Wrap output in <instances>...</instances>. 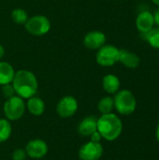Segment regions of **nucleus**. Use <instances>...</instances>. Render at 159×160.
Segmentation results:
<instances>
[{
    "instance_id": "1a4fd4ad",
    "label": "nucleus",
    "mask_w": 159,
    "mask_h": 160,
    "mask_svg": "<svg viewBox=\"0 0 159 160\" xmlns=\"http://www.w3.org/2000/svg\"><path fill=\"white\" fill-rule=\"evenodd\" d=\"M27 157L33 159H42L49 151L48 144L42 139H34L27 142L24 148Z\"/></svg>"
},
{
    "instance_id": "39448f33",
    "label": "nucleus",
    "mask_w": 159,
    "mask_h": 160,
    "mask_svg": "<svg viewBox=\"0 0 159 160\" xmlns=\"http://www.w3.org/2000/svg\"><path fill=\"white\" fill-rule=\"evenodd\" d=\"M120 49L112 45L105 44L97 50L96 61L101 67H112L119 62Z\"/></svg>"
},
{
    "instance_id": "5701e85b",
    "label": "nucleus",
    "mask_w": 159,
    "mask_h": 160,
    "mask_svg": "<svg viewBox=\"0 0 159 160\" xmlns=\"http://www.w3.org/2000/svg\"><path fill=\"white\" fill-rule=\"evenodd\" d=\"M90 137H91V141L95 142H100V141L102 140V137H101L100 133L97 130L95 131L94 133H92Z\"/></svg>"
},
{
    "instance_id": "f257e3e1",
    "label": "nucleus",
    "mask_w": 159,
    "mask_h": 160,
    "mask_svg": "<svg viewBox=\"0 0 159 160\" xmlns=\"http://www.w3.org/2000/svg\"><path fill=\"white\" fill-rule=\"evenodd\" d=\"M11 83L16 95L23 99L34 97L38 89V82L36 75L26 69H20L15 72Z\"/></svg>"
},
{
    "instance_id": "7ed1b4c3",
    "label": "nucleus",
    "mask_w": 159,
    "mask_h": 160,
    "mask_svg": "<svg viewBox=\"0 0 159 160\" xmlns=\"http://www.w3.org/2000/svg\"><path fill=\"white\" fill-rule=\"evenodd\" d=\"M114 109L121 115H130L137 108V99L133 93L127 89L119 90L113 97Z\"/></svg>"
},
{
    "instance_id": "6e6552de",
    "label": "nucleus",
    "mask_w": 159,
    "mask_h": 160,
    "mask_svg": "<svg viewBox=\"0 0 159 160\" xmlns=\"http://www.w3.org/2000/svg\"><path fill=\"white\" fill-rule=\"evenodd\" d=\"M78 107V101L73 96H65L58 101L56 112L61 118H69L77 112Z\"/></svg>"
},
{
    "instance_id": "9b49d317",
    "label": "nucleus",
    "mask_w": 159,
    "mask_h": 160,
    "mask_svg": "<svg viewBox=\"0 0 159 160\" xmlns=\"http://www.w3.org/2000/svg\"><path fill=\"white\" fill-rule=\"evenodd\" d=\"M155 26V21L153 13L148 10L140 12L136 18V27L139 32L143 35L153 29Z\"/></svg>"
},
{
    "instance_id": "393cba45",
    "label": "nucleus",
    "mask_w": 159,
    "mask_h": 160,
    "mask_svg": "<svg viewBox=\"0 0 159 160\" xmlns=\"http://www.w3.org/2000/svg\"><path fill=\"white\" fill-rule=\"evenodd\" d=\"M4 55H5V49H4V47L0 44V61H1V59L4 57Z\"/></svg>"
},
{
    "instance_id": "4be33fe9",
    "label": "nucleus",
    "mask_w": 159,
    "mask_h": 160,
    "mask_svg": "<svg viewBox=\"0 0 159 160\" xmlns=\"http://www.w3.org/2000/svg\"><path fill=\"white\" fill-rule=\"evenodd\" d=\"M27 157L26 155V152L24 149H22V148H17L15 149L12 154H11V158L12 160H25Z\"/></svg>"
},
{
    "instance_id": "6ab92c4d",
    "label": "nucleus",
    "mask_w": 159,
    "mask_h": 160,
    "mask_svg": "<svg viewBox=\"0 0 159 160\" xmlns=\"http://www.w3.org/2000/svg\"><path fill=\"white\" fill-rule=\"evenodd\" d=\"M142 36L152 48L159 50V27H154L149 32Z\"/></svg>"
},
{
    "instance_id": "a878e982",
    "label": "nucleus",
    "mask_w": 159,
    "mask_h": 160,
    "mask_svg": "<svg viewBox=\"0 0 159 160\" xmlns=\"http://www.w3.org/2000/svg\"><path fill=\"white\" fill-rule=\"evenodd\" d=\"M156 138H157V142H159V123L157 127V129H156Z\"/></svg>"
},
{
    "instance_id": "b1692460",
    "label": "nucleus",
    "mask_w": 159,
    "mask_h": 160,
    "mask_svg": "<svg viewBox=\"0 0 159 160\" xmlns=\"http://www.w3.org/2000/svg\"><path fill=\"white\" fill-rule=\"evenodd\" d=\"M153 16H154L155 24H157V27H159V8L153 12Z\"/></svg>"
},
{
    "instance_id": "a211bd4d",
    "label": "nucleus",
    "mask_w": 159,
    "mask_h": 160,
    "mask_svg": "<svg viewBox=\"0 0 159 160\" xmlns=\"http://www.w3.org/2000/svg\"><path fill=\"white\" fill-rule=\"evenodd\" d=\"M12 133V127L10 121L7 118H0V143L7 142Z\"/></svg>"
},
{
    "instance_id": "412c9836",
    "label": "nucleus",
    "mask_w": 159,
    "mask_h": 160,
    "mask_svg": "<svg viewBox=\"0 0 159 160\" xmlns=\"http://www.w3.org/2000/svg\"><path fill=\"white\" fill-rule=\"evenodd\" d=\"M1 86H2V93L7 99L16 96V93H15V90H14L12 83H7V84H4Z\"/></svg>"
},
{
    "instance_id": "4468645a",
    "label": "nucleus",
    "mask_w": 159,
    "mask_h": 160,
    "mask_svg": "<svg viewBox=\"0 0 159 160\" xmlns=\"http://www.w3.org/2000/svg\"><path fill=\"white\" fill-rule=\"evenodd\" d=\"M120 86L121 82L119 78L113 74H108L102 79L103 90L110 95H115L120 90Z\"/></svg>"
},
{
    "instance_id": "f3484780",
    "label": "nucleus",
    "mask_w": 159,
    "mask_h": 160,
    "mask_svg": "<svg viewBox=\"0 0 159 160\" xmlns=\"http://www.w3.org/2000/svg\"><path fill=\"white\" fill-rule=\"evenodd\" d=\"M114 109L113 98L111 96L103 97L97 103V110L101 114H107L112 112Z\"/></svg>"
},
{
    "instance_id": "dca6fc26",
    "label": "nucleus",
    "mask_w": 159,
    "mask_h": 160,
    "mask_svg": "<svg viewBox=\"0 0 159 160\" xmlns=\"http://www.w3.org/2000/svg\"><path fill=\"white\" fill-rule=\"evenodd\" d=\"M15 75L13 67L5 61H0V85L11 83Z\"/></svg>"
},
{
    "instance_id": "cd10ccee",
    "label": "nucleus",
    "mask_w": 159,
    "mask_h": 160,
    "mask_svg": "<svg viewBox=\"0 0 159 160\" xmlns=\"http://www.w3.org/2000/svg\"><path fill=\"white\" fill-rule=\"evenodd\" d=\"M36 160H43V159H36Z\"/></svg>"
},
{
    "instance_id": "0eeeda50",
    "label": "nucleus",
    "mask_w": 159,
    "mask_h": 160,
    "mask_svg": "<svg viewBox=\"0 0 159 160\" xmlns=\"http://www.w3.org/2000/svg\"><path fill=\"white\" fill-rule=\"evenodd\" d=\"M103 146L100 142H87L83 143L78 152L80 160H99L103 156Z\"/></svg>"
},
{
    "instance_id": "f03ea898",
    "label": "nucleus",
    "mask_w": 159,
    "mask_h": 160,
    "mask_svg": "<svg viewBox=\"0 0 159 160\" xmlns=\"http://www.w3.org/2000/svg\"><path fill=\"white\" fill-rule=\"evenodd\" d=\"M97 131L100 133L102 139L108 142H113L122 134V120L113 112L101 114V116L97 118Z\"/></svg>"
},
{
    "instance_id": "423d86ee",
    "label": "nucleus",
    "mask_w": 159,
    "mask_h": 160,
    "mask_svg": "<svg viewBox=\"0 0 159 160\" xmlns=\"http://www.w3.org/2000/svg\"><path fill=\"white\" fill-rule=\"evenodd\" d=\"M26 31L32 36L46 35L51 29V22L44 15H34L30 17L24 24Z\"/></svg>"
},
{
    "instance_id": "bb28decb",
    "label": "nucleus",
    "mask_w": 159,
    "mask_h": 160,
    "mask_svg": "<svg viewBox=\"0 0 159 160\" xmlns=\"http://www.w3.org/2000/svg\"><path fill=\"white\" fill-rule=\"evenodd\" d=\"M156 6H157V7H159V0H151Z\"/></svg>"
},
{
    "instance_id": "aec40b11",
    "label": "nucleus",
    "mask_w": 159,
    "mask_h": 160,
    "mask_svg": "<svg viewBox=\"0 0 159 160\" xmlns=\"http://www.w3.org/2000/svg\"><path fill=\"white\" fill-rule=\"evenodd\" d=\"M11 19L12 21L17 23V24H21V25H24L25 22H27V20L29 19V16L26 12V10L22 9V8H15L11 11Z\"/></svg>"
},
{
    "instance_id": "2eb2a0df",
    "label": "nucleus",
    "mask_w": 159,
    "mask_h": 160,
    "mask_svg": "<svg viewBox=\"0 0 159 160\" xmlns=\"http://www.w3.org/2000/svg\"><path fill=\"white\" fill-rule=\"evenodd\" d=\"M26 109L28 112L34 116H40L44 113L45 111V103L44 101L38 97H31L27 99L26 102Z\"/></svg>"
},
{
    "instance_id": "f8f14e48",
    "label": "nucleus",
    "mask_w": 159,
    "mask_h": 160,
    "mask_svg": "<svg viewBox=\"0 0 159 160\" xmlns=\"http://www.w3.org/2000/svg\"><path fill=\"white\" fill-rule=\"evenodd\" d=\"M97 130V117L95 115H88L83 118L79 126L78 132L82 137H90L92 133Z\"/></svg>"
},
{
    "instance_id": "9d476101",
    "label": "nucleus",
    "mask_w": 159,
    "mask_h": 160,
    "mask_svg": "<svg viewBox=\"0 0 159 160\" xmlns=\"http://www.w3.org/2000/svg\"><path fill=\"white\" fill-rule=\"evenodd\" d=\"M106 44V35L100 31H90L83 38V45L89 50H98Z\"/></svg>"
},
{
    "instance_id": "ddd939ff",
    "label": "nucleus",
    "mask_w": 159,
    "mask_h": 160,
    "mask_svg": "<svg viewBox=\"0 0 159 160\" xmlns=\"http://www.w3.org/2000/svg\"><path fill=\"white\" fill-rule=\"evenodd\" d=\"M119 62L124 65L127 68H137L141 64V58L138 54L135 52L126 50V49H120L119 53Z\"/></svg>"
},
{
    "instance_id": "20e7f679",
    "label": "nucleus",
    "mask_w": 159,
    "mask_h": 160,
    "mask_svg": "<svg viewBox=\"0 0 159 160\" xmlns=\"http://www.w3.org/2000/svg\"><path fill=\"white\" fill-rule=\"evenodd\" d=\"M25 110L26 105L23 98L17 95L7 98L3 106L4 114L8 121H17L21 119L23 116Z\"/></svg>"
}]
</instances>
